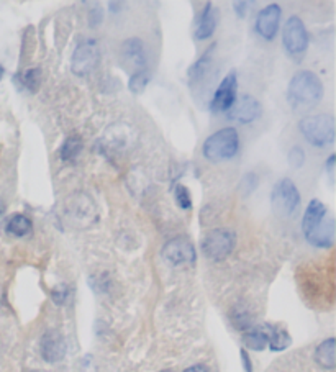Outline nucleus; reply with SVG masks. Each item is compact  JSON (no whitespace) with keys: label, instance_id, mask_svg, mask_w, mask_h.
<instances>
[{"label":"nucleus","instance_id":"16","mask_svg":"<svg viewBox=\"0 0 336 372\" xmlns=\"http://www.w3.org/2000/svg\"><path fill=\"white\" fill-rule=\"evenodd\" d=\"M326 218V207L323 202L320 200H312L309 203V207L305 208V213H303V220H302V230L303 235H309L310 231H314L316 226H320V223Z\"/></svg>","mask_w":336,"mask_h":372},{"label":"nucleus","instance_id":"2","mask_svg":"<svg viewBox=\"0 0 336 372\" xmlns=\"http://www.w3.org/2000/svg\"><path fill=\"white\" fill-rule=\"evenodd\" d=\"M240 150V134L235 128H222L205 139L202 153L208 161L220 162L231 160Z\"/></svg>","mask_w":336,"mask_h":372},{"label":"nucleus","instance_id":"17","mask_svg":"<svg viewBox=\"0 0 336 372\" xmlns=\"http://www.w3.org/2000/svg\"><path fill=\"white\" fill-rule=\"evenodd\" d=\"M335 338H328L321 341L315 350V361L316 364L323 369H335L336 357H335Z\"/></svg>","mask_w":336,"mask_h":372},{"label":"nucleus","instance_id":"27","mask_svg":"<svg viewBox=\"0 0 336 372\" xmlns=\"http://www.w3.org/2000/svg\"><path fill=\"white\" fill-rule=\"evenodd\" d=\"M174 197L177 206H179L182 210H189V208H192V197H190L188 187H184V185H177L174 189Z\"/></svg>","mask_w":336,"mask_h":372},{"label":"nucleus","instance_id":"23","mask_svg":"<svg viewBox=\"0 0 336 372\" xmlns=\"http://www.w3.org/2000/svg\"><path fill=\"white\" fill-rule=\"evenodd\" d=\"M230 320L233 323V327L240 332H248L250 328H253V318H251V313L245 309H233L230 313Z\"/></svg>","mask_w":336,"mask_h":372},{"label":"nucleus","instance_id":"5","mask_svg":"<svg viewBox=\"0 0 336 372\" xmlns=\"http://www.w3.org/2000/svg\"><path fill=\"white\" fill-rule=\"evenodd\" d=\"M236 245V236L233 231L225 228H217V230L208 231L202 240V251L205 258L210 261H225L233 253Z\"/></svg>","mask_w":336,"mask_h":372},{"label":"nucleus","instance_id":"3","mask_svg":"<svg viewBox=\"0 0 336 372\" xmlns=\"http://www.w3.org/2000/svg\"><path fill=\"white\" fill-rule=\"evenodd\" d=\"M298 130L316 148H325L335 141V120L330 115H307L298 122Z\"/></svg>","mask_w":336,"mask_h":372},{"label":"nucleus","instance_id":"9","mask_svg":"<svg viewBox=\"0 0 336 372\" xmlns=\"http://www.w3.org/2000/svg\"><path fill=\"white\" fill-rule=\"evenodd\" d=\"M236 92H238V79L235 72H230L223 79L212 97V104L210 110L213 114H222V111H230L231 107L236 102Z\"/></svg>","mask_w":336,"mask_h":372},{"label":"nucleus","instance_id":"22","mask_svg":"<svg viewBox=\"0 0 336 372\" xmlns=\"http://www.w3.org/2000/svg\"><path fill=\"white\" fill-rule=\"evenodd\" d=\"M213 48H215V45L210 46V48L207 49V53H204L202 58H200L197 63H194L192 66L189 68V79H190V82H197L199 79L204 76L205 71H207L208 66H210V63H212Z\"/></svg>","mask_w":336,"mask_h":372},{"label":"nucleus","instance_id":"26","mask_svg":"<svg viewBox=\"0 0 336 372\" xmlns=\"http://www.w3.org/2000/svg\"><path fill=\"white\" fill-rule=\"evenodd\" d=\"M148 82H149V76H148V72L144 71H137L133 74L132 77H130V91L133 92V94H142V92L144 91V87L148 86Z\"/></svg>","mask_w":336,"mask_h":372},{"label":"nucleus","instance_id":"12","mask_svg":"<svg viewBox=\"0 0 336 372\" xmlns=\"http://www.w3.org/2000/svg\"><path fill=\"white\" fill-rule=\"evenodd\" d=\"M261 115V105L253 95L241 97L240 102H235V105L230 110V118L236 120L240 123H251Z\"/></svg>","mask_w":336,"mask_h":372},{"label":"nucleus","instance_id":"35","mask_svg":"<svg viewBox=\"0 0 336 372\" xmlns=\"http://www.w3.org/2000/svg\"><path fill=\"white\" fill-rule=\"evenodd\" d=\"M3 213V202H2V199H0V215H2Z\"/></svg>","mask_w":336,"mask_h":372},{"label":"nucleus","instance_id":"6","mask_svg":"<svg viewBox=\"0 0 336 372\" xmlns=\"http://www.w3.org/2000/svg\"><path fill=\"white\" fill-rule=\"evenodd\" d=\"M282 43L284 48H286L291 56L303 54L305 49L309 48V33H307V28L298 17L293 15L286 22L282 33Z\"/></svg>","mask_w":336,"mask_h":372},{"label":"nucleus","instance_id":"15","mask_svg":"<svg viewBox=\"0 0 336 372\" xmlns=\"http://www.w3.org/2000/svg\"><path fill=\"white\" fill-rule=\"evenodd\" d=\"M218 23V15L217 10L213 8L212 3H207L204 7L202 13L197 18V23H195V38L197 40H207L215 33V28Z\"/></svg>","mask_w":336,"mask_h":372},{"label":"nucleus","instance_id":"21","mask_svg":"<svg viewBox=\"0 0 336 372\" xmlns=\"http://www.w3.org/2000/svg\"><path fill=\"white\" fill-rule=\"evenodd\" d=\"M82 139L81 137H77V134H72V137H68L64 139L63 146H61L59 150V157L63 160L64 162H69L72 160H76L79 156V153L82 151Z\"/></svg>","mask_w":336,"mask_h":372},{"label":"nucleus","instance_id":"4","mask_svg":"<svg viewBox=\"0 0 336 372\" xmlns=\"http://www.w3.org/2000/svg\"><path fill=\"white\" fill-rule=\"evenodd\" d=\"M270 203H273V210L277 217H292L300 206V194H298L297 185L287 178L279 180L270 192Z\"/></svg>","mask_w":336,"mask_h":372},{"label":"nucleus","instance_id":"32","mask_svg":"<svg viewBox=\"0 0 336 372\" xmlns=\"http://www.w3.org/2000/svg\"><path fill=\"white\" fill-rule=\"evenodd\" d=\"M235 12H236V15L240 18H245L246 12H248V3H246V2H236L235 3Z\"/></svg>","mask_w":336,"mask_h":372},{"label":"nucleus","instance_id":"25","mask_svg":"<svg viewBox=\"0 0 336 372\" xmlns=\"http://www.w3.org/2000/svg\"><path fill=\"white\" fill-rule=\"evenodd\" d=\"M258 185H259L258 176H256L254 173H248L241 178V183L240 185H238V190H240L241 195L248 197V195H251L256 189H258Z\"/></svg>","mask_w":336,"mask_h":372},{"label":"nucleus","instance_id":"11","mask_svg":"<svg viewBox=\"0 0 336 372\" xmlns=\"http://www.w3.org/2000/svg\"><path fill=\"white\" fill-rule=\"evenodd\" d=\"M282 10L277 3H270L259 12L258 20H256V31L263 36L264 40H274L277 35L279 25H281Z\"/></svg>","mask_w":336,"mask_h":372},{"label":"nucleus","instance_id":"28","mask_svg":"<svg viewBox=\"0 0 336 372\" xmlns=\"http://www.w3.org/2000/svg\"><path fill=\"white\" fill-rule=\"evenodd\" d=\"M68 297H69V287L66 284H59L58 287H54V289L51 290V299H53L54 304L59 307L66 304Z\"/></svg>","mask_w":336,"mask_h":372},{"label":"nucleus","instance_id":"1","mask_svg":"<svg viewBox=\"0 0 336 372\" xmlns=\"http://www.w3.org/2000/svg\"><path fill=\"white\" fill-rule=\"evenodd\" d=\"M323 97V82L312 71H300L291 79L287 100L293 110H309Z\"/></svg>","mask_w":336,"mask_h":372},{"label":"nucleus","instance_id":"20","mask_svg":"<svg viewBox=\"0 0 336 372\" xmlns=\"http://www.w3.org/2000/svg\"><path fill=\"white\" fill-rule=\"evenodd\" d=\"M243 343L248 350L263 351L268 346V334H266L264 327L261 328H250L248 332L243 333Z\"/></svg>","mask_w":336,"mask_h":372},{"label":"nucleus","instance_id":"13","mask_svg":"<svg viewBox=\"0 0 336 372\" xmlns=\"http://www.w3.org/2000/svg\"><path fill=\"white\" fill-rule=\"evenodd\" d=\"M121 58L127 66L143 71L144 64H146V53H144L143 41L138 38H130L121 46Z\"/></svg>","mask_w":336,"mask_h":372},{"label":"nucleus","instance_id":"34","mask_svg":"<svg viewBox=\"0 0 336 372\" xmlns=\"http://www.w3.org/2000/svg\"><path fill=\"white\" fill-rule=\"evenodd\" d=\"M184 372H208V369L204 364H195V366L188 367Z\"/></svg>","mask_w":336,"mask_h":372},{"label":"nucleus","instance_id":"7","mask_svg":"<svg viewBox=\"0 0 336 372\" xmlns=\"http://www.w3.org/2000/svg\"><path fill=\"white\" fill-rule=\"evenodd\" d=\"M100 61L99 45L94 40H87L81 43L74 51L71 69L76 76H87L97 68Z\"/></svg>","mask_w":336,"mask_h":372},{"label":"nucleus","instance_id":"33","mask_svg":"<svg viewBox=\"0 0 336 372\" xmlns=\"http://www.w3.org/2000/svg\"><path fill=\"white\" fill-rule=\"evenodd\" d=\"M333 167H335V155H331L326 161V171H328L330 178H333Z\"/></svg>","mask_w":336,"mask_h":372},{"label":"nucleus","instance_id":"8","mask_svg":"<svg viewBox=\"0 0 336 372\" xmlns=\"http://www.w3.org/2000/svg\"><path fill=\"white\" fill-rule=\"evenodd\" d=\"M161 254L172 266H184V264H192L195 261V248L192 241L185 236H176L166 241Z\"/></svg>","mask_w":336,"mask_h":372},{"label":"nucleus","instance_id":"18","mask_svg":"<svg viewBox=\"0 0 336 372\" xmlns=\"http://www.w3.org/2000/svg\"><path fill=\"white\" fill-rule=\"evenodd\" d=\"M264 330L268 334V346L273 351H284L291 346L292 339L286 330L273 327V325H264Z\"/></svg>","mask_w":336,"mask_h":372},{"label":"nucleus","instance_id":"19","mask_svg":"<svg viewBox=\"0 0 336 372\" xmlns=\"http://www.w3.org/2000/svg\"><path fill=\"white\" fill-rule=\"evenodd\" d=\"M31 228H33V223H31L26 215H22V213H15V215L8 217V220L6 222V231L10 236H15V238L26 236L31 231Z\"/></svg>","mask_w":336,"mask_h":372},{"label":"nucleus","instance_id":"24","mask_svg":"<svg viewBox=\"0 0 336 372\" xmlns=\"http://www.w3.org/2000/svg\"><path fill=\"white\" fill-rule=\"evenodd\" d=\"M20 84L30 92H36L41 86V69L30 68L20 74Z\"/></svg>","mask_w":336,"mask_h":372},{"label":"nucleus","instance_id":"30","mask_svg":"<svg viewBox=\"0 0 336 372\" xmlns=\"http://www.w3.org/2000/svg\"><path fill=\"white\" fill-rule=\"evenodd\" d=\"M100 22H102V10L99 7L92 8L91 10V25L96 26V25H99Z\"/></svg>","mask_w":336,"mask_h":372},{"label":"nucleus","instance_id":"31","mask_svg":"<svg viewBox=\"0 0 336 372\" xmlns=\"http://www.w3.org/2000/svg\"><path fill=\"white\" fill-rule=\"evenodd\" d=\"M241 361H243V367H245L246 372H253V364H251L250 355L245 350H241Z\"/></svg>","mask_w":336,"mask_h":372},{"label":"nucleus","instance_id":"29","mask_svg":"<svg viewBox=\"0 0 336 372\" xmlns=\"http://www.w3.org/2000/svg\"><path fill=\"white\" fill-rule=\"evenodd\" d=\"M287 160L292 167H302L303 162H305V151H303L300 146H293L292 150L289 151Z\"/></svg>","mask_w":336,"mask_h":372},{"label":"nucleus","instance_id":"14","mask_svg":"<svg viewBox=\"0 0 336 372\" xmlns=\"http://www.w3.org/2000/svg\"><path fill=\"white\" fill-rule=\"evenodd\" d=\"M305 240L310 245L316 246V248H331L335 243V220L333 218H325L320 223V226H316L314 231H310L309 235H305Z\"/></svg>","mask_w":336,"mask_h":372},{"label":"nucleus","instance_id":"10","mask_svg":"<svg viewBox=\"0 0 336 372\" xmlns=\"http://www.w3.org/2000/svg\"><path fill=\"white\" fill-rule=\"evenodd\" d=\"M40 352L41 357L49 364H54V362H59L61 359H64L68 352V345L66 339H64L63 334L56 330H48L45 332L43 336H41L40 341Z\"/></svg>","mask_w":336,"mask_h":372}]
</instances>
